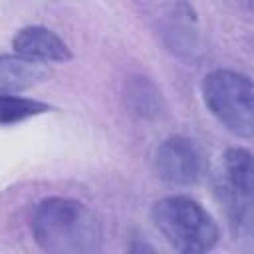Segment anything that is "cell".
Masks as SVG:
<instances>
[{"mask_svg":"<svg viewBox=\"0 0 254 254\" xmlns=\"http://www.w3.org/2000/svg\"><path fill=\"white\" fill-rule=\"evenodd\" d=\"M50 77L46 64L20 54H0V91L28 89Z\"/></svg>","mask_w":254,"mask_h":254,"instance_id":"cell-7","label":"cell"},{"mask_svg":"<svg viewBox=\"0 0 254 254\" xmlns=\"http://www.w3.org/2000/svg\"><path fill=\"white\" fill-rule=\"evenodd\" d=\"M151 220L169 246L181 254H200L216 246L220 230L210 212L190 196L171 194L157 200Z\"/></svg>","mask_w":254,"mask_h":254,"instance_id":"cell-2","label":"cell"},{"mask_svg":"<svg viewBox=\"0 0 254 254\" xmlns=\"http://www.w3.org/2000/svg\"><path fill=\"white\" fill-rule=\"evenodd\" d=\"M30 230L36 244L52 254H91L101 248L103 230L95 212L64 196L40 200L30 214Z\"/></svg>","mask_w":254,"mask_h":254,"instance_id":"cell-1","label":"cell"},{"mask_svg":"<svg viewBox=\"0 0 254 254\" xmlns=\"http://www.w3.org/2000/svg\"><path fill=\"white\" fill-rule=\"evenodd\" d=\"M12 48L16 54L48 64V62H69L71 52L67 44L46 26H26L12 38Z\"/></svg>","mask_w":254,"mask_h":254,"instance_id":"cell-6","label":"cell"},{"mask_svg":"<svg viewBox=\"0 0 254 254\" xmlns=\"http://www.w3.org/2000/svg\"><path fill=\"white\" fill-rule=\"evenodd\" d=\"M48 111H52V105H48L44 101L20 97V95H12V93H0V127L22 123L26 119L44 115Z\"/></svg>","mask_w":254,"mask_h":254,"instance_id":"cell-9","label":"cell"},{"mask_svg":"<svg viewBox=\"0 0 254 254\" xmlns=\"http://www.w3.org/2000/svg\"><path fill=\"white\" fill-rule=\"evenodd\" d=\"M198 145L185 135L167 137L155 151V173L171 185H194L202 177Z\"/></svg>","mask_w":254,"mask_h":254,"instance_id":"cell-5","label":"cell"},{"mask_svg":"<svg viewBox=\"0 0 254 254\" xmlns=\"http://www.w3.org/2000/svg\"><path fill=\"white\" fill-rule=\"evenodd\" d=\"M252 153L242 147L226 149L216 177V192L226 208L230 230L240 240H252Z\"/></svg>","mask_w":254,"mask_h":254,"instance_id":"cell-4","label":"cell"},{"mask_svg":"<svg viewBox=\"0 0 254 254\" xmlns=\"http://www.w3.org/2000/svg\"><path fill=\"white\" fill-rule=\"evenodd\" d=\"M125 105L139 119H155L163 111V97L157 85L143 75H133L125 81Z\"/></svg>","mask_w":254,"mask_h":254,"instance_id":"cell-8","label":"cell"},{"mask_svg":"<svg viewBox=\"0 0 254 254\" xmlns=\"http://www.w3.org/2000/svg\"><path fill=\"white\" fill-rule=\"evenodd\" d=\"M248 4H250V0H248Z\"/></svg>","mask_w":254,"mask_h":254,"instance_id":"cell-10","label":"cell"},{"mask_svg":"<svg viewBox=\"0 0 254 254\" xmlns=\"http://www.w3.org/2000/svg\"><path fill=\"white\" fill-rule=\"evenodd\" d=\"M200 93L208 111L232 135L250 139L252 121V79L234 69H212L200 83Z\"/></svg>","mask_w":254,"mask_h":254,"instance_id":"cell-3","label":"cell"}]
</instances>
